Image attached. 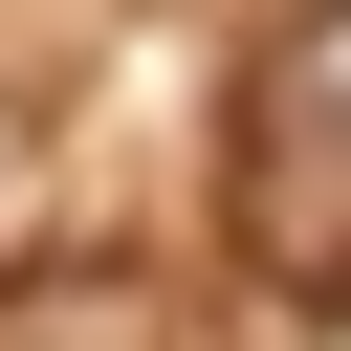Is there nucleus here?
<instances>
[{"instance_id":"1","label":"nucleus","mask_w":351,"mask_h":351,"mask_svg":"<svg viewBox=\"0 0 351 351\" xmlns=\"http://www.w3.org/2000/svg\"><path fill=\"white\" fill-rule=\"evenodd\" d=\"M285 110H351V0H329V22L285 44Z\"/></svg>"}]
</instances>
